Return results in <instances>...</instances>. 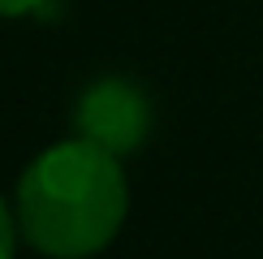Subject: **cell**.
Here are the masks:
<instances>
[{
  "label": "cell",
  "mask_w": 263,
  "mask_h": 259,
  "mask_svg": "<svg viewBox=\"0 0 263 259\" xmlns=\"http://www.w3.org/2000/svg\"><path fill=\"white\" fill-rule=\"evenodd\" d=\"M22 242L48 259H91L112 246L129 212V181L121 156L65 138L39 151L17 177Z\"/></svg>",
  "instance_id": "1"
},
{
  "label": "cell",
  "mask_w": 263,
  "mask_h": 259,
  "mask_svg": "<svg viewBox=\"0 0 263 259\" xmlns=\"http://www.w3.org/2000/svg\"><path fill=\"white\" fill-rule=\"evenodd\" d=\"M73 125H78V138L125 160L151 134V100L138 82L121 78V73H108V78H95L78 95Z\"/></svg>",
  "instance_id": "2"
},
{
  "label": "cell",
  "mask_w": 263,
  "mask_h": 259,
  "mask_svg": "<svg viewBox=\"0 0 263 259\" xmlns=\"http://www.w3.org/2000/svg\"><path fill=\"white\" fill-rule=\"evenodd\" d=\"M17 242H22V229H17V212L5 203L0 194V259H17Z\"/></svg>",
  "instance_id": "3"
},
{
  "label": "cell",
  "mask_w": 263,
  "mask_h": 259,
  "mask_svg": "<svg viewBox=\"0 0 263 259\" xmlns=\"http://www.w3.org/2000/svg\"><path fill=\"white\" fill-rule=\"evenodd\" d=\"M43 5H48V0H0V17H30V13H39Z\"/></svg>",
  "instance_id": "4"
}]
</instances>
